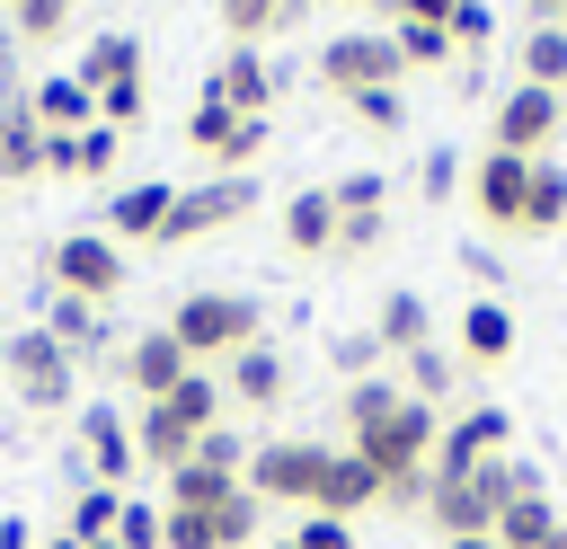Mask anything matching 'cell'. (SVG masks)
<instances>
[{
    "label": "cell",
    "instance_id": "obj_15",
    "mask_svg": "<svg viewBox=\"0 0 567 549\" xmlns=\"http://www.w3.org/2000/svg\"><path fill=\"white\" fill-rule=\"evenodd\" d=\"M115 372H124V390H142V407H151V398H168L195 363H186V345H177L168 328H142V336L115 354Z\"/></svg>",
    "mask_w": 567,
    "mask_h": 549
},
{
    "label": "cell",
    "instance_id": "obj_50",
    "mask_svg": "<svg viewBox=\"0 0 567 549\" xmlns=\"http://www.w3.org/2000/svg\"><path fill=\"white\" fill-rule=\"evenodd\" d=\"M0 549H35V540H27V522H9V514H0Z\"/></svg>",
    "mask_w": 567,
    "mask_h": 549
},
{
    "label": "cell",
    "instance_id": "obj_11",
    "mask_svg": "<svg viewBox=\"0 0 567 549\" xmlns=\"http://www.w3.org/2000/svg\"><path fill=\"white\" fill-rule=\"evenodd\" d=\"M133 425H124V407H80V460H71V478L80 487H115L124 496V478H133Z\"/></svg>",
    "mask_w": 567,
    "mask_h": 549
},
{
    "label": "cell",
    "instance_id": "obj_9",
    "mask_svg": "<svg viewBox=\"0 0 567 549\" xmlns=\"http://www.w3.org/2000/svg\"><path fill=\"white\" fill-rule=\"evenodd\" d=\"M44 266H53V292H71V301H115L124 292V248L106 230H62Z\"/></svg>",
    "mask_w": 567,
    "mask_h": 549
},
{
    "label": "cell",
    "instance_id": "obj_54",
    "mask_svg": "<svg viewBox=\"0 0 567 549\" xmlns=\"http://www.w3.org/2000/svg\"><path fill=\"white\" fill-rule=\"evenodd\" d=\"M44 549H80V540H71V531H53V540H44Z\"/></svg>",
    "mask_w": 567,
    "mask_h": 549
},
{
    "label": "cell",
    "instance_id": "obj_32",
    "mask_svg": "<svg viewBox=\"0 0 567 549\" xmlns=\"http://www.w3.org/2000/svg\"><path fill=\"white\" fill-rule=\"evenodd\" d=\"M523 230H567V168L532 159V195H523Z\"/></svg>",
    "mask_w": 567,
    "mask_h": 549
},
{
    "label": "cell",
    "instance_id": "obj_26",
    "mask_svg": "<svg viewBox=\"0 0 567 549\" xmlns=\"http://www.w3.org/2000/svg\"><path fill=\"white\" fill-rule=\"evenodd\" d=\"M567 522H558V505H549V487H523L505 514H496V549H549Z\"/></svg>",
    "mask_w": 567,
    "mask_h": 549
},
{
    "label": "cell",
    "instance_id": "obj_42",
    "mask_svg": "<svg viewBox=\"0 0 567 549\" xmlns=\"http://www.w3.org/2000/svg\"><path fill=\"white\" fill-rule=\"evenodd\" d=\"M337 372H346V381H372V372H381V336H372V328L337 336Z\"/></svg>",
    "mask_w": 567,
    "mask_h": 549
},
{
    "label": "cell",
    "instance_id": "obj_2",
    "mask_svg": "<svg viewBox=\"0 0 567 549\" xmlns=\"http://www.w3.org/2000/svg\"><path fill=\"white\" fill-rule=\"evenodd\" d=\"M523 487H540V469L532 460H478V469H452V478H434L425 469V522L443 531V540H496V514L523 496Z\"/></svg>",
    "mask_w": 567,
    "mask_h": 549
},
{
    "label": "cell",
    "instance_id": "obj_30",
    "mask_svg": "<svg viewBox=\"0 0 567 549\" xmlns=\"http://www.w3.org/2000/svg\"><path fill=\"white\" fill-rule=\"evenodd\" d=\"M399 372H408L399 390H408V398H425V407H443V398H452V381H461V363H452L443 345H416V354H399Z\"/></svg>",
    "mask_w": 567,
    "mask_h": 549
},
{
    "label": "cell",
    "instance_id": "obj_45",
    "mask_svg": "<svg viewBox=\"0 0 567 549\" xmlns=\"http://www.w3.org/2000/svg\"><path fill=\"white\" fill-rule=\"evenodd\" d=\"M487 35H496V18H487L478 0H461V9H452V53H478Z\"/></svg>",
    "mask_w": 567,
    "mask_h": 549
},
{
    "label": "cell",
    "instance_id": "obj_36",
    "mask_svg": "<svg viewBox=\"0 0 567 549\" xmlns=\"http://www.w3.org/2000/svg\"><path fill=\"white\" fill-rule=\"evenodd\" d=\"M257 531H266V505H257L248 487H230V496L213 505V540H221V549H248Z\"/></svg>",
    "mask_w": 567,
    "mask_h": 549
},
{
    "label": "cell",
    "instance_id": "obj_22",
    "mask_svg": "<svg viewBox=\"0 0 567 549\" xmlns=\"http://www.w3.org/2000/svg\"><path fill=\"white\" fill-rule=\"evenodd\" d=\"M27 115H35L44 133H89V124H97V97L62 71V80H35V89H27Z\"/></svg>",
    "mask_w": 567,
    "mask_h": 549
},
{
    "label": "cell",
    "instance_id": "obj_33",
    "mask_svg": "<svg viewBox=\"0 0 567 549\" xmlns=\"http://www.w3.org/2000/svg\"><path fill=\"white\" fill-rule=\"evenodd\" d=\"M523 80L567 97V27H532V35H523Z\"/></svg>",
    "mask_w": 567,
    "mask_h": 549
},
{
    "label": "cell",
    "instance_id": "obj_38",
    "mask_svg": "<svg viewBox=\"0 0 567 549\" xmlns=\"http://www.w3.org/2000/svg\"><path fill=\"white\" fill-rule=\"evenodd\" d=\"M230 133H239V115H230L221 97H195V115H186V142H195L204 159H221V151H230Z\"/></svg>",
    "mask_w": 567,
    "mask_h": 549
},
{
    "label": "cell",
    "instance_id": "obj_49",
    "mask_svg": "<svg viewBox=\"0 0 567 549\" xmlns=\"http://www.w3.org/2000/svg\"><path fill=\"white\" fill-rule=\"evenodd\" d=\"M452 9L461 0H408V18H425V27H452Z\"/></svg>",
    "mask_w": 567,
    "mask_h": 549
},
{
    "label": "cell",
    "instance_id": "obj_41",
    "mask_svg": "<svg viewBox=\"0 0 567 549\" xmlns=\"http://www.w3.org/2000/svg\"><path fill=\"white\" fill-rule=\"evenodd\" d=\"M354 106V124H372V133H399L408 124V97L399 89H363V97H346Z\"/></svg>",
    "mask_w": 567,
    "mask_h": 549
},
{
    "label": "cell",
    "instance_id": "obj_34",
    "mask_svg": "<svg viewBox=\"0 0 567 549\" xmlns=\"http://www.w3.org/2000/svg\"><path fill=\"white\" fill-rule=\"evenodd\" d=\"M390 44H399V62H408V71L452 62V27H425V18H399V27H390Z\"/></svg>",
    "mask_w": 567,
    "mask_h": 549
},
{
    "label": "cell",
    "instance_id": "obj_48",
    "mask_svg": "<svg viewBox=\"0 0 567 549\" xmlns=\"http://www.w3.org/2000/svg\"><path fill=\"white\" fill-rule=\"evenodd\" d=\"M0 97H27V89H18V35H9V27H0Z\"/></svg>",
    "mask_w": 567,
    "mask_h": 549
},
{
    "label": "cell",
    "instance_id": "obj_51",
    "mask_svg": "<svg viewBox=\"0 0 567 549\" xmlns=\"http://www.w3.org/2000/svg\"><path fill=\"white\" fill-rule=\"evenodd\" d=\"M567 18V0H532V27H558Z\"/></svg>",
    "mask_w": 567,
    "mask_h": 549
},
{
    "label": "cell",
    "instance_id": "obj_52",
    "mask_svg": "<svg viewBox=\"0 0 567 549\" xmlns=\"http://www.w3.org/2000/svg\"><path fill=\"white\" fill-rule=\"evenodd\" d=\"M372 9H381V18H390V27H399V18H408V0H372Z\"/></svg>",
    "mask_w": 567,
    "mask_h": 549
},
{
    "label": "cell",
    "instance_id": "obj_4",
    "mask_svg": "<svg viewBox=\"0 0 567 549\" xmlns=\"http://www.w3.org/2000/svg\"><path fill=\"white\" fill-rule=\"evenodd\" d=\"M248 213H257V177H248V168H221V177H204V186H177V204H168V221H159V248L213 239V230H230V221H248Z\"/></svg>",
    "mask_w": 567,
    "mask_h": 549
},
{
    "label": "cell",
    "instance_id": "obj_17",
    "mask_svg": "<svg viewBox=\"0 0 567 549\" xmlns=\"http://www.w3.org/2000/svg\"><path fill=\"white\" fill-rule=\"evenodd\" d=\"M168 204H177V186H159V177H142V186H115V195H106V239H115V248H124V239H159Z\"/></svg>",
    "mask_w": 567,
    "mask_h": 549
},
{
    "label": "cell",
    "instance_id": "obj_44",
    "mask_svg": "<svg viewBox=\"0 0 567 549\" xmlns=\"http://www.w3.org/2000/svg\"><path fill=\"white\" fill-rule=\"evenodd\" d=\"M266 133H275V115H239V133H230V151H221V168H248V159L266 151Z\"/></svg>",
    "mask_w": 567,
    "mask_h": 549
},
{
    "label": "cell",
    "instance_id": "obj_57",
    "mask_svg": "<svg viewBox=\"0 0 567 549\" xmlns=\"http://www.w3.org/2000/svg\"><path fill=\"white\" fill-rule=\"evenodd\" d=\"M558 27H567V18H558Z\"/></svg>",
    "mask_w": 567,
    "mask_h": 549
},
{
    "label": "cell",
    "instance_id": "obj_16",
    "mask_svg": "<svg viewBox=\"0 0 567 549\" xmlns=\"http://www.w3.org/2000/svg\"><path fill=\"white\" fill-rule=\"evenodd\" d=\"M71 80H80L89 97H106V89H124V80H142V35H124V27H106V35H89V44H80V62H71Z\"/></svg>",
    "mask_w": 567,
    "mask_h": 549
},
{
    "label": "cell",
    "instance_id": "obj_18",
    "mask_svg": "<svg viewBox=\"0 0 567 549\" xmlns=\"http://www.w3.org/2000/svg\"><path fill=\"white\" fill-rule=\"evenodd\" d=\"M115 151H124V133H115V124L44 133V168H53V177H106V168H115Z\"/></svg>",
    "mask_w": 567,
    "mask_h": 549
},
{
    "label": "cell",
    "instance_id": "obj_46",
    "mask_svg": "<svg viewBox=\"0 0 567 549\" xmlns=\"http://www.w3.org/2000/svg\"><path fill=\"white\" fill-rule=\"evenodd\" d=\"M292 540H301V549H354V522H328V514H310Z\"/></svg>",
    "mask_w": 567,
    "mask_h": 549
},
{
    "label": "cell",
    "instance_id": "obj_24",
    "mask_svg": "<svg viewBox=\"0 0 567 549\" xmlns=\"http://www.w3.org/2000/svg\"><path fill=\"white\" fill-rule=\"evenodd\" d=\"M505 354H514V310L478 292V301L461 310V363H478V372H487V363H505Z\"/></svg>",
    "mask_w": 567,
    "mask_h": 549
},
{
    "label": "cell",
    "instance_id": "obj_25",
    "mask_svg": "<svg viewBox=\"0 0 567 549\" xmlns=\"http://www.w3.org/2000/svg\"><path fill=\"white\" fill-rule=\"evenodd\" d=\"M363 505H381V478H372L354 452H337V460H328V478H319V505H310V514H328V522H354Z\"/></svg>",
    "mask_w": 567,
    "mask_h": 549
},
{
    "label": "cell",
    "instance_id": "obj_27",
    "mask_svg": "<svg viewBox=\"0 0 567 549\" xmlns=\"http://www.w3.org/2000/svg\"><path fill=\"white\" fill-rule=\"evenodd\" d=\"M44 336H53L71 363L106 354V319H97V301H71V292H53V310H44Z\"/></svg>",
    "mask_w": 567,
    "mask_h": 549
},
{
    "label": "cell",
    "instance_id": "obj_5",
    "mask_svg": "<svg viewBox=\"0 0 567 549\" xmlns=\"http://www.w3.org/2000/svg\"><path fill=\"white\" fill-rule=\"evenodd\" d=\"M328 443H301V434H284V443H257L248 452V469H239V487L257 496V505H319V478H328Z\"/></svg>",
    "mask_w": 567,
    "mask_h": 549
},
{
    "label": "cell",
    "instance_id": "obj_13",
    "mask_svg": "<svg viewBox=\"0 0 567 549\" xmlns=\"http://www.w3.org/2000/svg\"><path fill=\"white\" fill-rule=\"evenodd\" d=\"M505 443H514V416H505V407H461V416L443 425V443H434V478L478 469V460H505Z\"/></svg>",
    "mask_w": 567,
    "mask_h": 549
},
{
    "label": "cell",
    "instance_id": "obj_35",
    "mask_svg": "<svg viewBox=\"0 0 567 549\" xmlns=\"http://www.w3.org/2000/svg\"><path fill=\"white\" fill-rule=\"evenodd\" d=\"M168 407H177V416H186L195 434H213V425H221V381H213V372L195 363V372H186V381L168 390Z\"/></svg>",
    "mask_w": 567,
    "mask_h": 549
},
{
    "label": "cell",
    "instance_id": "obj_55",
    "mask_svg": "<svg viewBox=\"0 0 567 549\" xmlns=\"http://www.w3.org/2000/svg\"><path fill=\"white\" fill-rule=\"evenodd\" d=\"M266 549H301V540H292V531H284V540H266Z\"/></svg>",
    "mask_w": 567,
    "mask_h": 549
},
{
    "label": "cell",
    "instance_id": "obj_7",
    "mask_svg": "<svg viewBox=\"0 0 567 549\" xmlns=\"http://www.w3.org/2000/svg\"><path fill=\"white\" fill-rule=\"evenodd\" d=\"M319 80H328L337 97H363V89H399V80H408V62H399L390 27H381V35H372V27H346V35H328V44H319Z\"/></svg>",
    "mask_w": 567,
    "mask_h": 549
},
{
    "label": "cell",
    "instance_id": "obj_43",
    "mask_svg": "<svg viewBox=\"0 0 567 549\" xmlns=\"http://www.w3.org/2000/svg\"><path fill=\"white\" fill-rule=\"evenodd\" d=\"M142 106H151V89H142V80H124V89H106V97H97V124H115V133H124V124H142Z\"/></svg>",
    "mask_w": 567,
    "mask_h": 549
},
{
    "label": "cell",
    "instance_id": "obj_28",
    "mask_svg": "<svg viewBox=\"0 0 567 549\" xmlns=\"http://www.w3.org/2000/svg\"><path fill=\"white\" fill-rule=\"evenodd\" d=\"M372 336H381V354H416V345H434V336H425V292H381Z\"/></svg>",
    "mask_w": 567,
    "mask_h": 549
},
{
    "label": "cell",
    "instance_id": "obj_1",
    "mask_svg": "<svg viewBox=\"0 0 567 549\" xmlns=\"http://www.w3.org/2000/svg\"><path fill=\"white\" fill-rule=\"evenodd\" d=\"M346 452L381 478V505L399 514H425V469H434V443H443V407L408 398L399 381H346Z\"/></svg>",
    "mask_w": 567,
    "mask_h": 549
},
{
    "label": "cell",
    "instance_id": "obj_31",
    "mask_svg": "<svg viewBox=\"0 0 567 549\" xmlns=\"http://www.w3.org/2000/svg\"><path fill=\"white\" fill-rule=\"evenodd\" d=\"M115 514H124V496H115V487H80V496H71V522H62V531H71L80 549H106V540H115Z\"/></svg>",
    "mask_w": 567,
    "mask_h": 549
},
{
    "label": "cell",
    "instance_id": "obj_56",
    "mask_svg": "<svg viewBox=\"0 0 567 549\" xmlns=\"http://www.w3.org/2000/svg\"><path fill=\"white\" fill-rule=\"evenodd\" d=\"M549 549H567V531H558V540H549Z\"/></svg>",
    "mask_w": 567,
    "mask_h": 549
},
{
    "label": "cell",
    "instance_id": "obj_19",
    "mask_svg": "<svg viewBox=\"0 0 567 549\" xmlns=\"http://www.w3.org/2000/svg\"><path fill=\"white\" fill-rule=\"evenodd\" d=\"M195 443H204V434H195V425H186L168 398H151V407H142V425H133V452H142L159 478H168L177 460H195Z\"/></svg>",
    "mask_w": 567,
    "mask_h": 549
},
{
    "label": "cell",
    "instance_id": "obj_39",
    "mask_svg": "<svg viewBox=\"0 0 567 549\" xmlns=\"http://www.w3.org/2000/svg\"><path fill=\"white\" fill-rule=\"evenodd\" d=\"M159 549H221V540H213V514L168 505V514H159Z\"/></svg>",
    "mask_w": 567,
    "mask_h": 549
},
{
    "label": "cell",
    "instance_id": "obj_37",
    "mask_svg": "<svg viewBox=\"0 0 567 549\" xmlns=\"http://www.w3.org/2000/svg\"><path fill=\"white\" fill-rule=\"evenodd\" d=\"M71 27V0H9V35L18 44H53Z\"/></svg>",
    "mask_w": 567,
    "mask_h": 549
},
{
    "label": "cell",
    "instance_id": "obj_20",
    "mask_svg": "<svg viewBox=\"0 0 567 549\" xmlns=\"http://www.w3.org/2000/svg\"><path fill=\"white\" fill-rule=\"evenodd\" d=\"M44 177V124L27 115V97H0V186Z\"/></svg>",
    "mask_w": 567,
    "mask_h": 549
},
{
    "label": "cell",
    "instance_id": "obj_6",
    "mask_svg": "<svg viewBox=\"0 0 567 549\" xmlns=\"http://www.w3.org/2000/svg\"><path fill=\"white\" fill-rule=\"evenodd\" d=\"M0 372H9V390L35 407V416H62L71 407V381H80V363L44 336V328H18V336H0Z\"/></svg>",
    "mask_w": 567,
    "mask_h": 549
},
{
    "label": "cell",
    "instance_id": "obj_14",
    "mask_svg": "<svg viewBox=\"0 0 567 549\" xmlns=\"http://www.w3.org/2000/svg\"><path fill=\"white\" fill-rule=\"evenodd\" d=\"M275 80H284V71H266V53H257V44H230V53L213 62L204 97H221L230 115H275Z\"/></svg>",
    "mask_w": 567,
    "mask_h": 549
},
{
    "label": "cell",
    "instance_id": "obj_47",
    "mask_svg": "<svg viewBox=\"0 0 567 549\" xmlns=\"http://www.w3.org/2000/svg\"><path fill=\"white\" fill-rule=\"evenodd\" d=\"M452 186H461V159L452 151H425V204H443Z\"/></svg>",
    "mask_w": 567,
    "mask_h": 549
},
{
    "label": "cell",
    "instance_id": "obj_12",
    "mask_svg": "<svg viewBox=\"0 0 567 549\" xmlns=\"http://www.w3.org/2000/svg\"><path fill=\"white\" fill-rule=\"evenodd\" d=\"M523 195H532V159H523V151H478V168H470V204H478V221L523 230Z\"/></svg>",
    "mask_w": 567,
    "mask_h": 549
},
{
    "label": "cell",
    "instance_id": "obj_10",
    "mask_svg": "<svg viewBox=\"0 0 567 549\" xmlns=\"http://www.w3.org/2000/svg\"><path fill=\"white\" fill-rule=\"evenodd\" d=\"M239 469H248V443L213 425V434L195 443V460H177V469H168V505H195V514H213V505L239 487Z\"/></svg>",
    "mask_w": 567,
    "mask_h": 549
},
{
    "label": "cell",
    "instance_id": "obj_58",
    "mask_svg": "<svg viewBox=\"0 0 567 549\" xmlns=\"http://www.w3.org/2000/svg\"><path fill=\"white\" fill-rule=\"evenodd\" d=\"M0 9H9V0H0Z\"/></svg>",
    "mask_w": 567,
    "mask_h": 549
},
{
    "label": "cell",
    "instance_id": "obj_23",
    "mask_svg": "<svg viewBox=\"0 0 567 549\" xmlns=\"http://www.w3.org/2000/svg\"><path fill=\"white\" fill-rule=\"evenodd\" d=\"M284 248H301V257H328L337 248V195L328 186H301L284 204Z\"/></svg>",
    "mask_w": 567,
    "mask_h": 549
},
{
    "label": "cell",
    "instance_id": "obj_8",
    "mask_svg": "<svg viewBox=\"0 0 567 549\" xmlns=\"http://www.w3.org/2000/svg\"><path fill=\"white\" fill-rule=\"evenodd\" d=\"M558 124H567V97L514 80V89L496 97V115H487V151H523V159H540V151L558 142Z\"/></svg>",
    "mask_w": 567,
    "mask_h": 549
},
{
    "label": "cell",
    "instance_id": "obj_21",
    "mask_svg": "<svg viewBox=\"0 0 567 549\" xmlns=\"http://www.w3.org/2000/svg\"><path fill=\"white\" fill-rule=\"evenodd\" d=\"M284 381H292V372H284V354H275L266 336H257V345H239V354H230V372H221V390H230L239 407H275V398H284Z\"/></svg>",
    "mask_w": 567,
    "mask_h": 549
},
{
    "label": "cell",
    "instance_id": "obj_40",
    "mask_svg": "<svg viewBox=\"0 0 567 549\" xmlns=\"http://www.w3.org/2000/svg\"><path fill=\"white\" fill-rule=\"evenodd\" d=\"M328 195H337V221H363V213H381V195H390V186H381L372 168H354V177H337Z\"/></svg>",
    "mask_w": 567,
    "mask_h": 549
},
{
    "label": "cell",
    "instance_id": "obj_3",
    "mask_svg": "<svg viewBox=\"0 0 567 549\" xmlns=\"http://www.w3.org/2000/svg\"><path fill=\"white\" fill-rule=\"evenodd\" d=\"M168 336L186 345V363H204V372H213V363H230L239 345H257V336H266V310H257L248 292H213V283H195V292L168 310Z\"/></svg>",
    "mask_w": 567,
    "mask_h": 549
},
{
    "label": "cell",
    "instance_id": "obj_53",
    "mask_svg": "<svg viewBox=\"0 0 567 549\" xmlns=\"http://www.w3.org/2000/svg\"><path fill=\"white\" fill-rule=\"evenodd\" d=\"M443 549H496V540H443Z\"/></svg>",
    "mask_w": 567,
    "mask_h": 549
},
{
    "label": "cell",
    "instance_id": "obj_29",
    "mask_svg": "<svg viewBox=\"0 0 567 549\" xmlns=\"http://www.w3.org/2000/svg\"><path fill=\"white\" fill-rule=\"evenodd\" d=\"M213 18H221V35H230V44H257V35L292 27V18H301V0H213Z\"/></svg>",
    "mask_w": 567,
    "mask_h": 549
}]
</instances>
